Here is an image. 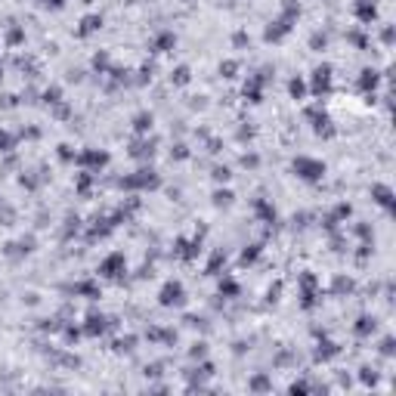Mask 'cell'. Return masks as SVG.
Wrapping results in <instances>:
<instances>
[{
	"mask_svg": "<svg viewBox=\"0 0 396 396\" xmlns=\"http://www.w3.org/2000/svg\"><path fill=\"white\" fill-rule=\"evenodd\" d=\"M40 3H44V6H53V10H59V6H62V0H40Z\"/></svg>",
	"mask_w": 396,
	"mask_h": 396,
	"instance_id": "15",
	"label": "cell"
},
{
	"mask_svg": "<svg viewBox=\"0 0 396 396\" xmlns=\"http://www.w3.org/2000/svg\"><path fill=\"white\" fill-rule=\"evenodd\" d=\"M87 322H90V325H87V334H96V331H105V319H103V316H90V319H87Z\"/></svg>",
	"mask_w": 396,
	"mask_h": 396,
	"instance_id": "5",
	"label": "cell"
},
{
	"mask_svg": "<svg viewBox=\"0 0 396 396\" xmlns=\"http://www.w3.org/2000/svg\"><path fill=\"white\" fill-rule=\"evenodd\" d=\"M375 195H378V205H384V207H390V189H384V186H378V189H375Z\"/></svg>",
	"mask_w": 396,
	"mask_h": 396,
	"instance_id": "8",
	"label": "cell"
},
{
	"mask_svg": "<svg viewBox=\"0 0 396 396\" xmlns=\"http://www.w3.org/2000/svg\"><path fill=\"white\" fill-rule=\"evenodd\" d=\"M303 93H307V84H303V81H291V96L300 99Z\"/></svg>",
	"mask_w": 396,
	"mask_h": 396,
	"instance_id": "10",
	"label": "cell"
},
{
	"mask_svg": "<svg viewBox=\"0 0 396 396\" xmlns=\"http://www.w3.org/2000/svg\"><path fill=\"white\" fill-rule=\"evenodd\" d=\"M313 74H316L313 78V93H325V90L331 87V69H328V65H319Z\"/></svg>",
	"mask_w": 396,
	"mask_h": 396,
	"instance_id": "3",
	"label": "cell"
},
{
	"mask_svg": "<svg viewBox=\"0 0 396 396\" xmlns=\"http://www.w3.org/2000/svg\"><path fill=\"white\" fill-rule=\"evenodd\" d=\"M10 149V137H6V133H0V152H6Z\"/></svg>",
	"mask_w": 396,
	"mask_h": 396,
	"instance_id": "14",
	"label": "cell"
},
{
	"mask_svg": "<svg viewBox=\"0 0 396 396\" xmlns=\"http://www.w3.org/2000/svg\"><path fill=\"white\" fill-rule=\"evenodd\" d=\"M294 171H297L303 180H319V176L325 173V164L310 161V158H297V161H294Z\"/></svg>",
	"mask_w": 396,
	"mask_h": 396,
	"instance_id": "1",
	"label": "cell"
},
{
	"mask_svg": "<svg viewBox=\"0 0 396 396\" xmlns=\"http://www.w3.org/2000/svg\"><path fill=\"white\" fill-rule=\"evenodd\" d=\"M229 201H232V192H217L214 195V205H220V207H226Z\"/></svg>",
	"mask_w": 396,
	"mask_h": 396,
	"instance_id": "11",
	"label": "cell"
},
{
	"mask_svg": "<svg viewBox=\"0 0 396 396\" xmlns=\"http://www.w3.org/2000/svg\"><path fill=\"white\" fill-rule=\"evenodd\" d=\"M223 71H226V78H232V71H235V62H226V65H223Z\"/></svg>",
	"mask_w": 396,
	"mask_h": 396,
	"instance_id": "16",
	"label": "cell"
},
{
	"mask_svg": "<svg viewBox=\"0 0 396 396\" xmlns=\"http://www.w3.org/2000/svg\"><path fill=\"white\" fill-rule=\"evenodd\" d=\"M99 25H103V19H99V16H87V19L81 22L78 34H81V37H87V34H93V31H99Z\"/></svg>",
	"mask_w": 396,
	"mask_h": 396,
	"instance_id": "4",
	"label": "cell"
},
{
	"mask_svg": "<svg viewBox=\"0 0 396 396\" xmlns=\"http://www.w3.org/2000/svg\"><path fill=\"white\" fill-rule=\"evenodd\" d=\"M356 331H359V334H368V331H375V319H368V316H365V319H359Z\"/></svg>",
	"mask_w": 396,
	"mask_h": 396,
	"instance_id": "9",
	"label": "cell"
},
{
	"mask_svg": "<svg viewBox=\"0 0 396 396\" xmlns=\"http://www.w3.org/2000/svg\"><path fill=\"white\" fill-rule=\"evenodd\" d=\"M139 133H146L149 127H152V115H137V124H133Z\"/></svg>",
	"mask_w": 396,
	"mask_h": 396,
	"instance_id": "7",
	"label": "cell"
},
{
	"mask_svg": "<svg viewBox=\"0 0 396 396\" xmlns=\"http://www.w3.org/2000/svg\"><path fill=\"white\" fill-rule=\"evenodd\" d=\"M161 303L164 307H180L183 303V285L180 282H167L161 288Z\"/></svg>",
	"mask_w": 396,
	"mask_h": 396,
	"instance_id": "2",
	"label": "cell"
},
{
	"mask_svg": "<svg viewBox=\"0 0 396 396\" xmlns=\"http://www.w3.org/2000/svg\"><path fill=\"white\" fill-rule=\"evenodd\" d=\"M173 81H176V84H186V81H189V69H176Z\"/></svg>",
	"mask_w": 396,
	"mask_h": 396,
	"instance_id": "12",
	"label": "cell"
},
{
	"mask_svg": "<svg viewBox=\"0 0 396 396\" xmlns=\"http://www.w3.org/2000/svg\"><path fill=\"white\" fill-rule=\"evenodd\" d=\"M362 90H372L375 87V84H378V71H372V69H365V71H362Z\"/></svg>",
	"mask_w": 396,
	"mask_h": 396,
	"instance_id": "6",
	"label": "cell"
},
{
	"mask_svg": "<svg viewBox=\"0 0 396 396\" xmlns=\"http://www.w3.org/2000/svg\"><path fill=\"white\" fill-rule=\"evenodd\" d=\"M214 180H229V171L226 167H214Z\"/></svg>",
	"mask_w": 396,
	"mask_h": 396,
	"instance_id": "13",
	"label": "cell"
}]
</instances>
